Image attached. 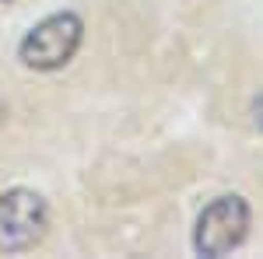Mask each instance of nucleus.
Masks as SVG:
<instances>
[{
	"mask_svg": "<svg viewBox=\"0 0 263 259\" xmlns=\"http://www.w3.org/2000/svg\"><path fill=\"white\" fill-rule=\"evenodd\" d=\"M84 39V21L70 11L42 18L18 46V56L28 70H60L74 60Z\"/></svg>",
	"mask_w": 263,
	"mask_h": 259,
	"instance_id": "1",
	"label": "nucleus"
},
{
	"mask_svg": "<svg viewBox=\"0 0 263 259\" xmlns=\"http://www.w3.org/2000/svg\"><path fill=\"white\" fill-rule=\"evenodd\" d=\"M49 228V207L35 189H7L0 196V252L35 249Z\"/></svg>",
	"mask_w": 263,
	"mask_h": 259,
	"instance_id": "2",
	"label": "nucleus"
},
{
	"mask_svg": "<svg viewBox=\"0 0 263 259\" xmlns=\"http://www.w3.org/2000/svg\"><path fill=\"white\" fill-rule=\"evenodd\" d=\"M249 235V203L242 196H218L203 207L193 231V249L200 256H228Z\"/></svg>",
	"mask_w": 263,
	"mask_h": 259,
	"instance_id": "3",
	"label": "nucleus"
},
{
	"mask_svg": "<svg viewBox=\"0 0 263 259\" xmlns=\"http://www.w3.org/2000/svg\"><path fill=\"white\" fill-rule=\"evenodd\" d=\"M253 123L263 130V98H256V105H253Z\"/></svg>",
	"mask_w": 263,
	"mask_h": 259,
	"instance_id": "4",
	"label": "nucleus"
},
{
	"mask_svg": "<svg viewBox=\"0 0 263 259\" xmlns=\"http://www.w3.org/2000/svg\"><path fill=\"white\" fill-rule=\"evenodd\" d=\"M0 112H4V109H0Z\"/></svg>",
	"mask_w": 263,
	"mask_h": 259,
	"instance_id": "5",
	"label": "nucleus"
}]
</instances>
